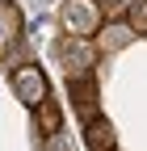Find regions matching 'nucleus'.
Listing matches in <instances>:
<instances>
[{
  "label": "nucleus",
  "instance_id": "nucleus-1",
  "mask_svg": "<svg viewBox=\"0 0 147 151\" xmlns=\"http://www.w3.org/2000/svg\"><path fill=\"white\" fill-rule=\"evenodd\" d=\"M105 21V9L97 4V0H63L59 9V25L63 34H76V38H93Z\"/></svg>",
  "mask_w": 147,
  "mask_h": 151
},
{
  "label": "nucleus",
  "instance_id": "nucleus-2",
  "mask_svg": "<svg viewBox=\"0 0 147 151\" xmlns=\"http://www.w3.org/2000/svg\"><path fill=\"white\" fill-rule=\"evenodd\" d=\"M59 67H67V80H76V76H93V63H97V46L93 38H76V34H63L59 46Z\"/></svg>",
  "mask_w": 147,
  "mask_h": 151
},
{
  "label": "nucleus",
  "instance_id": "nucleus-3",
  "mask_svg": "<svg viewBox=\"0 0 147 151\" xmlns=\"http://www.w3.org/2000/svg\"><path fill=\"white\" fill-rule=\"evenodd\" d=\"M13 92L25 109H38L42 101H50V80H46V71L38 63H21L13 71Z\"/></svg>",
  "mask_w": 147,
  "mask_h": 151
},
{
  "label": "nucleus",
  "instance_id": "nucleus-4",
  "mask_svg": "<svg viewBox=\"0 0 147 151\" xmlns=\"http://www.w3.org/2000/svg\"><path fill=\"white\" fill-rule=\"evenodd\" d=\"M135 38H139V34L130 29V21L118 17V21H101V29L93 34V46H97V55H118L122 46H130Z\"/></svg>",
  "mask_w": 147,
  "mask_h": 151
},
{
  "label": "nucleus",
  "instance_id": "nucleus-5",
  "mask_svg": "<svg viewBox=\"0 0 147 151\" xmlns=\"http://www.w3.org/2000/svg\"><path fill=\"white\" fill-rule=\"evenodd\" d=\"M67 92H71V105L80 109V118H84V122L101 118V109H97V84H93V76H76V80H67Z\"/></svg>",
  "mask_w": 147,
  "mask_h": 151
},
{
  "label": "nucleus",
  "instance_id": "nucleus-6",
  "mask_svg": "<svg viewBox=\"0 0 147 151\" xmlns=\"http://www.w3.org/2000/svg\"><path fill=\"white\" fill-rule=\"evenodd\" d=\"M21 38V9L13 0H0V55H9Z\"/></svg>",
  "mask_w": 147,
  "mask_h": 151
},
{
  "label": "nucleus",
  "instance_id": "nucleus-7",
  "mask_svg": "<svg viewBox=\"0 0 147 151\" xmlns=\"http://www.w3.org/2000/svg\"><path fill=\"white\" fill-rule=\"evenodd\" d=\"M84 147L88 151H118V134H114V126H109V118L84 122Z\"/></svg>",
  "mask_w": 147,
  "mask_h": 151
},
{
  "label": "nucleus",
  "instance_id": "nucleus-8",
  "mask_svg": "<svg viewBox=\"0 0 147 151\" xmlns=\"http://www.w3.org/2000/svg\"><path fill=\"white\" fill-rule=\"evenodd\" d=\"M34 126H38V134L55 139V134H59V126H63V113H59V105H55V101H42L38 109H34Z\"/></svg>",
  "mask_w": 147,
  "mask_h": 151
},
{
  "label": "nucleus",
  "instance_id": "nucleus-9",
  "mask_svg": "<svg viewBox=\"0 0 147 151\" xmlns=\"http://www.w3.org/2000/svg\"><path fill=\"white\" fill-rule=\"evenodd\" d=\"M126 21L135 34H147V0H126Z\"/></svg>",
  "mask_w": 147,
  "mask_h": 151
},
{
  "label": "nucleus",
  "instance_id": "nucleus-10",
  "mask_svg": "<svg viewBox=\"0 0 147 151\" xmlns=\"http://www.w3.org/2000/svg\"><path fill=\"white\" fill-rule=\"evenodd\" d=\"M101 9H118V4H126V0H97Z\"/></svg>",
  "mask_w": 147,
  "mask_h": 151
}]
</instances>
